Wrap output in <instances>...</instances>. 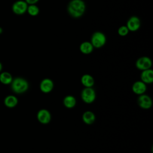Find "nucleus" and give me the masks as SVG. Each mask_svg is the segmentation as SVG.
I'll return each instance as SVG.
<instances>
[{"mask_svg":"<svg viewBox=\"0 0 153 153\" xmlns=\"http://www.w3.org/2000/svg\"><path fill=\"white\" fill-rule=\"evenodd\" d=\"M128 29L126 26H121L118 29V33L121 36H126L128 33Z\"/></svg>","mask_w":153,"mask_h":153,"instance_id":"aec40b11","label":"nucleus"},{"mask_svg":"<svg viewBox=\"0 0 153 153\" xmlns=\"http://www.w3.org/2000/svg\"><path fill=\"white\" fill-rule=\"evenodd\" d=\"M129 31L134 32L137 30L140 26V19L136 16H132L128 19L127 22V25Z\"/></svg>","mask_w":153,"mask_h":153,"instance_id":"0eeeda50","label":"nucleus"},{"mask_svg":"<svg viewBox=\"0 0 153 153\" xmlns=\"http://www.w3.org/2000/svg\"><path fill=\"white\" fill-rule=\"evenodd\" d=\"M2 66L1 63L0 62V71H1V69H2Z\"/></svg>","mask_w":153,"mask_h":153,"instance_id":"5701e85b","label":"nucleus"},{"mask_svg":"<svg viewBox=\"0 0 153 153\" xmlns=\"http://www.w3.org/2000/svg\"><path fill=\"white\" fill-rule=\"evenodd\" d=\"M26 11L28 13V14L30 16H36L39 13V8L35 4L29 5L27 6V11Z\"/></svg>","mask_w":153,"mask_h":153,"instance_id":"6ab92c4d","label":"nucleus"},{"mask_svg":"<svg viewBox=\"0 0 153 153\" xmlns=\"http://www.w3.org/2000/svg\"><path fill=\"white\" fill-rule=\"evenodd\" d=\"M76 101L73 96H67L63 99V104L67 108H72L76 105Z\"/></svg>","mask_w":153,"mask_h":153,"instance_id":"f3484780","label":"nucleus"},{"mask_svg":"<svg viewBox=\"0 0 153 153\" xmlns=\"http://www.w3.org/2000/svg\"><path fill=\"white\" fill-rule=\"evenodd\" d=\"M106 38L105 35L101 32H96L93 33L91 37L90 42L94 48H99L102 47L106 43Z\"/></svg>","mask_w":153,"mask_h":153,"instance_id":"7ed1b4c3","label":"nucleus"},{"mask_svg":"<svg viewBox=\"0 0 153 153\" xmlns=\"http://www.w3.org/2000/svg\"><path fill=\"white\" fill-rule=\"evenodd\" d=\"M11 87L13 90L16 93H22L25 92L29 87L28 82L23 78H16L12 81Z\"/></svg>","mask_w":153,"mask_h":153,"instance_id":"f03ea898","label":"nucleus"},{"mask_svg":"<svg viewBox=\"0 0 153 153\" xmlns=\"http://www.w3.org/2000/svg\"><path fill=\"white\" fill-rule=\"evenodd\" d=\"M54 87V84L51 79L49 78H45L40 83V89L45 93H50L52 91Z\"/></svg>","mask_w":153,"mask_h":153,"instance_id":"9d476101","label":"nucleus"},{"mask_svg":"<svg viewBox=\"0 0 153 153\" xmlns=\"http://www.w3.org/2000/svg\"><path fill=\"white\" fill-rule=\"evenodd\" d=\"M18 100L14 96L10 95L7 96L4 100V103L8 108H14L17 105Z\"/></svg>","mask_w":153,"mask_h":153,"instance_id":"dca6fc26","label":"nucleus"},{"mask_svg":"<svg viewBox=\"0 0 153 153\" xmlns=\"http://www.w3.org/2000/svg\"><path fill=\"white\" fill-rule=\"evenodd\" d=\"M139 106L143 109H149L151 107L152 102L151 97L146 94H141L137 99Z\"/></svg>","mask_w":153,"mask_h":153,"instance_id":"6e6552de","label":"nucleus"},{"mask_svg":"<svg viewBox=\"0 0 153 153\" xmlns=\"http://www.w3.org/2000/svg\"><path fill=\"white\" fill-rule=\"evenodd\" d=\"M93 46L91 44L90 42L84 41L82 42L79 45V50L80 51L85 54H88L91 53L93 50Z\"/></svg>","mask_w":153,"mask_h":153,"instance_id":"ddd939ff","label":"nucleus"},{"mask_svg":"<svg viewBox=\"0 0 153 153\" xmlns=\"http://www.w3.org/2000/svg\"><path fill=\"white\" fill-rule=\"evenodd\" d=\"M96 120V117L94 113L91 111H87L84 112L82 115V120L87 124H93Z\"/></svg>","mask_w":153,"mask_h":153,"instance_id":"4468645a","label":"nucleus"},{"mask_svg":"<svg viewBox=\"0 0 153 153\" xmlns=\"http://www.w3.org/2000/svg\"><path fill=\"white\" fill-rule=\"evenodd\" d=\"M85 10V4L82 0H72L67 7L69 14L74 18L81 17Z\"/></svg>","mask_w":153,"mask_h":153,"instance_id":"f257e3e1","label":"nucleus"},{"mask_svg":"<svg viewBox=\"0 0 153 153\" xmlns=\"http://www.w3.org/2000/svg\"><path fill=\"white\" fill-rule=\"evenodd\" d=\"M81 96L85 103H91L96 99V93L91 87H85L82 90Z\"/></svg>","mask_w":153,"mask_h":153,"instance_id":"20e7f679","label":"nucleus"},{"mask_svg":"<svg viewBox=\"0 0 153 153\" xmlns=\"http://www.w3.org/2000/svg\"><path fill=\"white\" fill-rule=\"evenodd\" d=\"M12 81H13V78L11 75L10 73L7 72H4L0 75V81L2 84H9L11 83Z\"/></svg>","mask_w":153,"mask_h":153,"instance_id":"a211bd4d","label":"nucleus"},{"mask_svg":"<svg viewBox=\"0 0 153 153\" xmlns=\"http://www.w3.org/2000/svg\"><path fill=\"white\" fill-rule=\"evenodd\" d=\"M152 66V62L149 57L143 56L139 58L136 62V66L138 69L143 71L150 69Z\"/></svg>","mask_w":153,"mask_h":153,"instance_id":"423d86ee","label":"nucleus"},{"mask_svg":"<svg viewBox=\"0 0 153 153\" xmlns=\"http://www.w3.org/2000/svg\"><path fill=\"white\" fill-rule=\"evenodd\" d=\"M28 4L23 0L16 1L12 5V11L17 15H22L27 11Z\"/></svg>","mask_w":153,"mask_h":153,"instance_id":"39448f33","label":"nucleus"},{"mask_svg":"<svg viewBox=\"0 0 153 153\" xmlns=\"http://www.w3.org/2000/svg\"><path fill=\"white\" fill-rule=\"evenodd\" d=\"M28 5H32V4H36L39 0H25V1Z\"/></svg>","mask_w":153,"mask_h":153,"instance_id":"412c9836","label":"nucleus"},{"mask_svg":"<svg viewBox=\"0 0 153 153\" xmlns=\"http://www.w3.org/2000/svg\"><path fill=\"white\" fill-rule=\"evenodd\" d=\"M3 32V30H2V28L1 27H0V34H1Z\"/></svg>","mask_w":153,"mask_h":153,"instance_id":"4be33fe9","label":"nucleus"},{"mask_svg":"<svg viewBox=\"0 0 153 153\" xmlns=\"http://www.w3.org/2000/svg\"><path fill=\"white\" fill-rule=\"evenodd\" d=\"M146 84L142 81H136L132 85V90L136 94H143L146 91Z\"/></svg>","mask_w":153,"mask_h":153,"instance_id":"9b49d317","label":"nucleus"},{"mask_svg":"<svg viewBox=\"0 0 153 153\" xmlns=\"http://www.w3.org/2000/svg\"><path fill=\"white\" fill-rule=\"evenodd\" d=\"M37 119L42 124H48L51 120V114L47 109H41L37 113Z\"/></svg>","mask_w":153,"mask_h":153,"instance_id":"1a4fd4ad","label":"nucleus"},{"mask_svg":"<svg viewBox=\"0 0 153 153\" xmlns=\"http://www.w3.org/2000/svg\"><path fill=\"white\" fill-rule=\"evenodd\" d=\"M142 81L144 83L151 84L153 82V71L151 69L142 71L140 75Z\"/></svg>","mask_w":153,"mask_h":153,"instance_id":"f8f14e48","label":"nucleus"},{"mask_svg":"<svg viewBox=\"0 0 153 153\" xmlns=\"http://www.w3.org/2000/svg\"><path fill=\"white\" fill-rule=\"evenodd\" d=\"M81 83L85 87H91L94 83V78L89 74H84L81 79Z\"/></svg>","mask_w":153,"mask_h":153,"instance_id":"2eb2a0df","label":"nucleus"}]
</instances>
